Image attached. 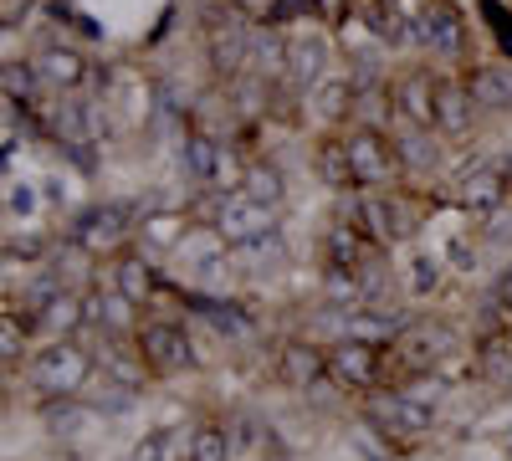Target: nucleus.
Returning <instances> with one entry per match:
<instances>
[{
  "instance_id": "obj_17",
  "label": "nucleus",
  "mask_w": 512,
  "mask_h": 461,
  "mask_svg": "<svg viewBox=\"0 0 512 461\" xmlns=\"http://www.w3.org/2000/svg\"><path fill=\"white\" fill-rule=\"evenodd\" d=\"M318 251H323V267H328V272H364V267L384 262V246H374V241H369L354 221H344V216L323 226Z\"/></svg>"
},
{
  "instance_id": "obj_3",
  "label": "nucleus",
  "mask_w": 512,
  "mask_h": 461,
  "mask_svg": "<svg viewBox=\"0 0 512 461\" xmlns=\"http://www.w3.org/2000/svg\"><path fill=\"white\" fill-rule=\"evenodd\" d=\"M338 216L344 221H354L374 246H400V241H410L415 231H420V216L410 211V200H405V190H354V195H338Z\"/></svg>"
},
{
  "instance_id": "obj_49",
  "label": "nucleus",
  "mask_w": 512,
  "mask_h": 461,
  "mask_svg": "<svg viewBox=\"0 0 512 461\" xmlns=\"http://www.w3.org/2000/svg\"><path fill=\"white\" fill-rule=\"evenodd\" d=\"M502 451H507V461H512V441H502Z\"/></svg>"
},
{
  "instance_id": "obj_8",
  "label": "nucleus",
  "mask_w": 512,
  "mask_h": 461,
  "mask_svg": "<svg viewBox=\"0 0 512 461\" xmlns=\"http://www.w3.org/2000/svg\"><path fill=\"white\" fill-rule=\"evenodd\" d=\"M139 349H144V359L154 369V380H175V374H190V369L205 364L195 339L185 333V323H175V318H144Z\"/></svg>"
},
{
  "instance_id": "obj_23",
  "label": "nucleus",
  "mask_w": 512,
  "mask_h": 461,
  "mask_svg": "<svg viewBox=\"0 0 512 461\" xmlns=\"http://www.w3.org/2000/svg\"><path fill=\"white\" fill-rule=\"evenodd\" d=\"M216 236L226 241V246H241V241H251V236H262V231H272V226H282L277 221V211H267V205H256L251 195H226L221 200V211H216Z\"/></svg>"
},
{
  "instance_id": "obj_34",
  "label": "nucleus",
  "mask_w": 512,
  "mask_h": 461,
  "mask_svg": "<svg viewBox=\"0 0 512 461\" xmlns=\"http://www.w3.org/2000/svg\"><path fill=\"white\" fill-rule=\"evenodd\" d=\"M446 257H436V251H415L410 257V267H405V292L415 303H425V298H436V292L446 287Z\"/></svg>"
},
{
  "instance_id": "obj_29",
  "label": "nucleus",
  "mask_w": 512,
  "mask_h": 461,
  "mask_svg": "<svg viewBox=\"0 0 512 461\" xmlns=\"http://www.w3.org/2000/svg\"><path fill=\"white\" fill-rule=\"evenodd\" d=\"M313 175L333 190V195H354V164H349V149H344V129H333L313 144Z\"/></svg>"
},
{
  "instance_id": "obj_5",
  "label": "nucleus",
  "mask_w": 512,
  "mask_h": 461,
  "mask_svg": "<svg viewBox=\"0 0 512 461\" xmlns=\"http://www.w3.org/2000/svg\"><path fill=\"white\" fill-rule=\"evenodd\" d=\"M359 415H364V426H369L374 436H384V441H420V436L436 431V415H441V410L420 405V400H410L400 385H390V390L359 395Z\"/></svg>"
},
{
  "instance_id": "obj_1",
  "label": "nucleus",
  "mask_w": 512,
  "mask_h": 461,
  "mask_svg": "<svg viewBox=\"0 0 512 461\" xmlns=\"http://www.w3.org/2000/svg\"><path fill=\"white\" fill-rule=\"evenodd\" d=\"M139 200H93L67 221V246H77L88 262H113L118 251L134 246L139 236Z\"/></svg>"
},
{
  "instance_id": "obj_2",
  "label": "nucleus",
  "mask_w": 512,
  "mask_h": 461,
  "mask_svg": "<svg viewBox=\"0 0 512 461\" xmlns=\"http://www.w3.org/2000/svg\"><path fill=\"white\" fill-rule=\"evenodd\" d=\"M251 36H256V21L241 16L231 0H210L200 11V47H205V67L216 77V88H226L251 67Z\"/></svg>"
},
{
  "instance_id": "obj_15",
  "label": "nucleus",
  "mask_w": 512,
  "mask_h": 461,
  "mask_svg": "<svg viewBox=\"0 0 512 461\" xmlns=\"http://www.w3.org/2000/svg\"><path fill=\"white\" fill-rule=\"evenodd\" d=\"M436 72L431 62L400 67L390 77V98H395V123H410V129H436Z\"/></svg>"
},
{
  "instance_id": "obj_36",
  "label": "nucleus",
  "mask_w": 512,
  "mask_h": 461,
  "mask_svg": "<svg viewBox=\"0 0 512 461\" xmlns=\"http://www.w3.org/2000/svg\"><path fill=\"white\" fill-rule=\"evenodd\" d=\"M0 88H6L11 103H41V98H47L41 72H36L31 57H6V67H0Z\"/></svg>"
},
{
  "instance_id": "obj_16",
  "label": "nucleus",
  "mask_w": 512,
  "mask_h": 461,
  "mask_svg": "<svg viewBox=\"0 0 512 461\" xmlns=\"http://www.w3.org/2000/svg\"><path fill=\"white\" fill-rule=\"evenodd\" d=\"M272 380L292 395H313L323 380H328V344H313V339H287L277 344L272 354Z\"/></svg>"
},
{
  "instance_id": "obj_18",
  "label": "nucleus",
  "mask_w": 512,
  "mask_h": 461,
  "mask_svg": "<svg viewBox=\"0 0 512 461\" xmlns=\"http://www.w3.org/2000/svg\"><path fill=\"white\" fill-rule=\"evenodd\" d=\"M415 323V313L405 308H384V303H359V308H344V333L359 344H374V349H395V339Z\"/></svg>"
},
{
  "instance_id": "obj_11",
  "label": "nucleus",
  "mask_w": 512,
  "mask_h": 461,
  "mask_svg": "<svg viewBox=\"0 0 512 461\" xmlns=\"http://www.w3.org/2000/svg\"><path fill=\"white\" fill-rule=\"evenodd\" d=\"M410 26H415V47L431 57V62H446L451 67V62L466 57V36H472V26H466L456 0H431L420 16H410Z\"/></svg>"
},
{
  "instance_id": "obj_10",
  "label": "nucleus",
  "mask_w": 512,
  "mask_h": 461,
  "mask_svg": "<svg viewBox=\"0 0 512 461\" xmlns=\"http://www.w3.org/2000/svg\"><path fill=\"white\" fill-rule=\"evenodd\" d=\"M446 354H461V339L446 328V323H425V318H415L400 339H395V349H390V364L400 369V380H410V374H436L441 364H446Z\"/></svg>"
},
{
  "instance_id": "obj_32",
  "label": "nucleus",
  "mask_w": 512,
  "mask_h": 461,
  "mask_svg": "<svg viewBox=\"0 0 512 461\" xmlns=\"http://www.w3.org/2000/svg\"><path fill=\"white\" fill-rule=\"evenodd\" d=\"M241 195H251L256 205H267V211L282 216V205H287V175L277 170L272 159H251V170L241 180Z\"/></svg>"
},
{
  "instance_id": "obj_48",
  "label": "nucleus",
  "mask_w": 512,
  "mask_h": 461,
  "mask_svg": "<svg viewBox=\"0 0 512 461\" xmlns=\"http://www.w3.org/2000/svg\"><path fill=\"white\" fill-rule=\"evenodd\" d=\"M251 461H287V456H282V451H277V446H267V451H256V456H251Z\"/></svg>"
},
{
  "instance_id": "obj_42",
  "label": "nucleus",
  "mask_w": 512,
  "mask_h": 461,
  "mask_svg": "<svg viewBox=\"0 0 512 461\" xmlns=\"http://www.w3.org/2000/svg\"><path fill=\"white\" fill-rule=\"evenodd\" d=\"M446 267L451 272H472V262H477V241H472V231H451V241H446Z\"/></svg>"
},
{
  "instance_id": "obj_4",
  "label": "nucleus",
  "mask_w": 512,
  "mask_h": 461,
  "mask_svg": "<svg viewBox=\"0 0 512 461\" xmlns=\"http://www.w3.org/2000/svg\"><path fill=\"white\" fill-rule=\"evenodd\" d=\"M98 374L93 364V349L77 344V339H47L31 359H26V385L41 395V400H62V395H77Z\"/></svg>"
},
{
  "instance_id": "obj_44",
  "label": "nucleus",
  "mask_w": 512,
  "mask_h": 461,
  "mask_svg": "<svg viewBox=\"0 0 512 461\" xmlns=\"http://www.w3.org/2000/svg\"><path fill=\"white\" fill-rule=\"evenodd\" d=\"M492 303L512 318V257H507V262H502V272L492 277Z\"/></svg>"
},
{
  "instance_id": "obj_46",
  "label": "nucleus",
  "mask_w": 512,
  "mask_h": 461,
  "mask_svg": "<svg viewBox=\"0 0 512 461\" xmlns=\"http://www.w3.org/2000/svg\"><path fill=\"white\" fill-rule=\"evenodd\" d=\"M497 170H502V175H507V190H512V144H507V149H502V154H497Z\"/></svg>"
},
{
  "instance_id": "obj_33",
  "label": "nucleus",
  "mask_w": 512,
  "mask_h": 461,
  "mask_svg": "<svg viewBox=\"0 0 512 461\" xmlns=\"http://www.w3.org/2000/svg\"><path fill=\"white\" fill-rule=\"evenodd\" d=\"M221 144L216 134H200V129H185V175L195 185H216V164H221Z\"/></svg>"
},
{
  "instance_id": "obj_35",
  "label": "nucleus",
  "mask_w": 512,
  "mask_h": 461,
  "mask_svg": "<svg viewBox=\"0 0 512 461\" xmlns=\"http://www.w3.org/2000/svg\"><path fill=\"white\" fill-rule=\"evenodd\" d=\"M31 323L16 313V303H6V313H0V364H6V374H16L21 359H31Z\"/></svg>"
},
{
  "instance_id": "obj_31",
  "label": "nucleus",
  "mask_w": 512,
  "mask_h": 461,
  "mask_svg": "<svg viewBox=\"0 0 512 461\" xmlns=\"http://www.w3.org/2000/svg\"><path fill=\"white\" fill-rule=\"evenodd\" d=\"M195 456V426H159L144 431L128 451V461H190Z\"/></svg>"
},
{
  "instance_id": "obj_38",
  "label": "nucleus",
  "mask_w": 512,
  "mask_h": 461,
  "mask_svg": "<svg viewBox=\"0 0 512 461\" xmlns=\"http://www.w3.org/2000/svg\"><path fill=\"white\" fill-rule=\"evenodd\" d=\"M400 390H405L410 400H420V405H431V410H441L446 395H451V385H446L441 369H436V374H410V380H400Z\"/></svg>"
},
{
  "instance_id": "obj_39",
  "label": "nucleus",
  "mask_w": 512,
  "mask_h": 461,
  "mask_svg": "<svg viewBox=\"0 0 512 461\" xmlns=\"http://www.w3.org/2000/svg\"><path fill=\"white\" fill-rule=\"evenodd\" d=\"M477 11H482V21H487L492 36H497V52L512 62V11L502 6V0H477Z\"/></svg>"
},
{
  "instance_id": "obj_14",
  "label": "nucleus",
  "mask_w": 512,
  "mask_h": 461,
  "mask_svg": "<svg viewBox=\"0 0 512 461\" xmlns=\"http://www.w3.org/2000/svg\"><path fill=\"white\" fill-rule=\"evenodd\" d=\"M507 175L497 170V154L487 164H477V170H466L451 180V205L466 216V221H492L502 205H507Z\"/></svg>"
},
{
  "instance_id": "obj_41",
  "label": "nucleus",
  "mask_w": 512,
  "mask_h": 461,
  "mask_svg": "<svg viewBox=\"0 0 512 461\" xmlns=\"http://www.w3.org/2000/svg\"><path fill=\"white\" fill-rule=\"evenodd\" d=\"M6 216L16 221H31L36 216V185L31 180H6Z\"/></svg>"
},
{
  "instance_id": "obj_22",
  "label": "nucleus",
  "mask_w": 512,
  "mask_h": 461,
  "mask_svg": "<svg viewBox=\"0 0 512 461\" xmlns=\"http://www.w3.org/2000/svg\"><path fill=\"white\" fill-rule=\"evenodd\" d=\"M195 231V221H190V211H175V205H164V211H144L139 216V236H134V246L144 251V257H180V246H185V236Z\"/></svg>"
},
{
  "instance_id": "obj_27",
  "label": "nucleus",
  "mask_w": 512,
  "mask_h": 461,
  "mask_svg": "<svg viewBox=\"0 0 512 461\" xmlns=\"http://www.w3.org/2000/svg\"><path fill=\"white\" fill-rule=\"evenodd\" d=\"M31 333L41 339H77V333H88V308H82V287H62L57 298L26 318Z\"/></svg>"
},
{
  "instance_id": "obj_28",
  "label": "nucleus",
  "mask_w": 512,
  "mask_h": 461,
  "mask_svg": "<svg viewBox=\"0 0 512 461\" xmlns=\"http://www.w3.org/2000/svg\"><path fill=\"white\" fill-rule=\"evenodd\" d=\"M466 88H472L477 113H512V62H472L466 67Z\"/></svg>"
},
{
  "instance_id": "obj_13",
  "label": "nucleus",
  "mask_w": 512,
  "mask_h": 461,
  "mask_svg": "<svg viewBox=\"0 0 512 461\" xmlns=\"http://www.w3.org/2000/svg\"><path fill=\"white\" fill-rule=\"evenodd\" d=\"M93 364L108 385L134 390V395L154 380V369L139 349V333H93Z\"/></svg>"
},
{
  "instance_id": "obj_7",
  "label": "nucleus",
  "mask_w": 512,
  "mask_h": 461,
  "mask_svg": "<svg viewBox=\"0 0 512 461\" xmlns=\"http://www.w3.org/2000/svg\"><path fill=\"white\" fill-rule=\"evenodd\" d=\"M328 72H338L333 36L318 21H297V31H287V88L308 98Z\"/></svg>"
},
{
  "instance_id": "obj_20",
  "label": "nucleus",
  "mask_w": 512,
  "mask_h": 461,
  "mask_svg": "<svg viewBox=\"0 0 512 461\" xmlns=\"http://www.w3.org/2000/svg\"><path fill=\"white\" fill-rule=\"evenodd\" d=\"M82 308H88V333H139L144 328V313L139 303H128L118 287H82Z\"/></svg>"
},
{
  "instance_id": "obj_43",
  "label": "nucleus",
  "mask_w": 512,
  "mask_h": 461,
  "mask_svg": "<svg viewBox=\"0 0 512 461\" xmlns=\"http://www.w3.org/2000/svg\"><path fill=\"white\" fill-rule=\"evenodd\" d=\"M52 251V241H41V236H6V267H16V257L21 262H41Z\"/></svg>"
},
{
  "instance_id": "obj_26",
  "label": "nucleus",
  "mask_w": 512,
  "mask_h": 461,
  "mask_svg": "<svg viewBox=\"0 0 512 461\" xmlns=\"http://www.w3.org/2000/svg\"><path fill=\"white\" fill-rule=\"evenodd\" d=\"M98 405L82 400V395H62V400H41V431L52 441H82L98 426Z\"/></svg>"
},
{
  "instance_id": "obj_37",
  "label": "nucleus",
  "mask_w": 512,
  "mask_h": 461,
  "mask_svg": "<svg viewBox=\"0 0 512 461\" xmlns=\"http://www.w3.org/2000/svg\"><path fill=\"white\" fill-rule=\"evenodd\" d=\"M190 461H236V436L226 421H200L195 426V456Z\"/></svg>"
},
{
  "instance_id": "obj_21",
  "label": "nucleus",
  "mask_w": 512,
  "mask_h": 461,
  "mask_svg": "<svg viewBox=\"0 0 512 461\" xmlns=\"http://www.w3.org/2000/svg\"><path fill=\"white\" fill-rule=\"evenodd\" d=\"M390 139H395V154H400V175H405L410 185L441 170V159H446V139H441L436 129H410V123H395Z\"/></svg>"
},
{
  "instance_id": "obj_9",
  "label": "nucleus",
  "mask_w": 512,
  "mask_h": 461,
  "mask_svg": "<svg viewBox=\"0 0 512 461\" xmlns=\"http://www.w3.org/2000/svg\"><path fill=\"white\" fill-rule=\"evenodd\" d=\"M344 149H349V164H354V185L359 190H384V185H400V154H395V139L384 129H359L349 123L344 129Z\"/></svg>"
},
{
  "instance_id": "obj_6",
  "label": "nucleus",
  "mask_w": 512,
  "mask_h": 461,
  "mask_svg": "<svg viewBox=\"0 0 512 461\" xmlns=\"http://www.w3.org/2000/svg\"><path fill=\"white\" fill-rule=\"evenodd\" d=\"M384 374H390V349L359 344V339H349V333H338V339L328 344V380L344 395L384 390Z\"/></svg>"
},
{
  "instance_id": "obj_19",
  "label": "nucleus",
  "mask_w": 512,
  "mask_h": 461,
  "mask_svg": "<svg viewBox=\"0 0 512 461\" xmlns=\"http://www.w3.org/2000/svg\"><path fill=\"white\" fill-rule=\"evenodd\" d=\"M472 118H477V103H472V88H466V72H436V134L441 139H466L472 134Z\"/></svg>"
},
{
  "instance_id": "obj_24",
  "label": "nucleus",
  "mask_w": 512,
  "mask_h": 461,
  "mask_svg": "<svg viewBox=\"0 0 512 461\" xmlns=\"http://www.w3.org/2000/svg\"><path fill=\"white\" fill-rule=\"evenodd\" d=\"M354 77L338 67V72H328L318 88L303 98V113L318 123V129H349V113H354Z\"/></svg>"
},
{
  "instance_id": "obj_45",
  "label": "nucleus",
  "mask_w": 512,
  "mask_h": 461,
  "mask_svg": "<svg viewBox=\"0 0 512 461\" xmlns=\"http://www.w3.org/2000/svg\"><path fill=\"white\" fill-rule=\"evenodd\" d=\"M231 6H236L241 16H251V21H267V16H272V6H277V0H231Z\"/></svg>"
},
{
  "instance_id": "obj_25",
  "label": "nucleus",
  "mask_w": 512,
  "mask_h": 461,
  "mask_svg": "<svg viewBox=\"0 0 512 461\" xmlns=\"http://www.w3.org/2000/svg\"><path fill=\"white\" fill-rule=\"evenodd\" d=\"M108 287H118L128 303H154V292L164 287L159 282V267H154V257H144L139 246H128V251H118V257L108 262Z\"/></svg>"
},
{
  "instance_id": "obj_12",
  "label": "nucleus",
  "mask_w": 512,
  "mask_h": 461,
  "mask_svg": "<svg viewBox=\"0 0 512 461\" xmlns=\"http://www.w3.org/2000/svg\"><path fill=\"white\" fill-rule=\"evenodd\" d=\"M36 72H41V88H47L52 98H67V93H82V88H98V67L88 62V52L72 47L67 36L57 41H41V47L31 52Z\"/></svg>"
},
{
  "instance_id": "obj_47",
  "label": "nucleus",
  "mask_w": 512,
  "mask_h": 461,
  "mask_svg": "<svg viewBox=\"0 0 512 461\" xmlns=\"http://www.w3.org/2000/svg\"><path fill=\"white\" fill-rule=\"evenodd\" d=\"M16 6L26 11V6H36V0H6V26H16Z\"/></svg>"
},
{
  "instance_id": "obj_40",
  "label": "nucleus",
  "mask_w": 512,
  "mask_h": 461,
  "mask_svg": "<svg viewBox=\"0 0 512 461\" xmlns=\"http://www.w3.org/2000/svg\"><path fill=\"white\" fill-rule=\"evenodd\" d=\"M231 436H236V451H262V436H272V426L262 421V415H236V421H226Z\"/></svg>"
},
{
  "instance_id": "obj_30",
  "label": "nucleus",
  "mask_w": 512,
  "mask_h": 461,
  "mask_svg": "<svg viewBox=\"0 0 512 461\" xmlns=\"http://www.w3.org/2000/svg\"><path fill=\"white\" fill-rule=\"evenodd\" d=\"M256 77H267V82H287V31L272 26V21H256V36H251V67Z\"/></svg>"
}]
</instances>
